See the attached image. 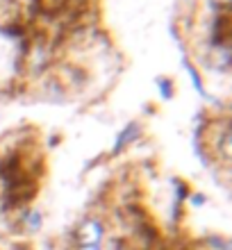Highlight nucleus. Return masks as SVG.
Segmentation results:
<instances>
[{
  "mask_svg": "<svg viewBox=\"0 0 232 250\" xmlns=\"http://www.w3.org/2000/svg\"><path fill=\"white\" fill-rule=\"evenodd\" d=\"M191 203L193 205H203L205 203V196H191Z\"/></svg>",
  "mask_w": 232,
  "mask_h": 250,
  "instance_id": "nucleus-6",
  "label": "nucleus"
},
{
  "mask_svg": "<svg viewBox=\"0 0 232 250\" xmlns=\"http://www.w3.org/2000/svg\"><path fill=\"white\" fill-rule=\"evenodd\" d=\"M157 86H159V91H162V96H164L166 100L173 96V84H171V82H169L166 78H159V80H157Z\"/></svg>",
  "mask_w": 232,
  "mask_h": 250,
  "instance_id": "nucleus-4",
  "label": "nucleus"
},
{
  "mask_svg": "<svg viewBox=\"0 0 232 250\" xmlns=\"http://www.w3.org/2000/svg\"><path fill=\"white\" fill-rule=\"evenodd\" d=\"M75 250H105L103 246H75Z\"/></svg>",
  "mask_w": 232,
  "mask_h": 250,
  "instance_id": "nucleus-5",
  "label": "nucleus"
},
{
  "mask_svg": "<svg viewBox=\"0 0 232 250\" xmlns=\"http://www.w3.org/2000/svg\"><path fill=\"white\" fill-rule=\"evenodd\" d=\"M105 234H107V228L98 216H86L75 228L73 241L75 246H103Z\"/></svg>",
  "mask_w": 232,
  "mask_h": 250,
  "instance_id": "nucleus-1",
  "label": "nucleus"
},
{
  "mask_svg": "<svg viewBox=\"0 0 232 250\" xmlns=\"http://www.w3.org/2000/svg\"><path fill=\"white\" fill-rule=\"evenodd\" d=\"M21 225L25 228V232H39L43 225V214L39 209H27L21 218Z\"/></svg>",
  "mask_w": 232,
  "mask_h": 250,
  "instance_id": "nucleus-2",
  "label": "nucleus"
},
{
  "mask_svg": "<svg viewBox=\"0 0 232 250\" xmlns=\"http://www.w3.org/2000/svg\"><path fill=\"white\" fill-rule=\"evenodd\" d=\"M134 132H139V127H137V125H134V123H132V125H127V130H123V132H121L119 141H116V146H114V152H119L121 148H123V144H127L130 139H134V137H137Z\"/></svg>",
  "mask_w": 232,
  "mask_h": 250,
  "instance_id": "nucleus-3",
  "label": "nucleus"
}]
</instances>
